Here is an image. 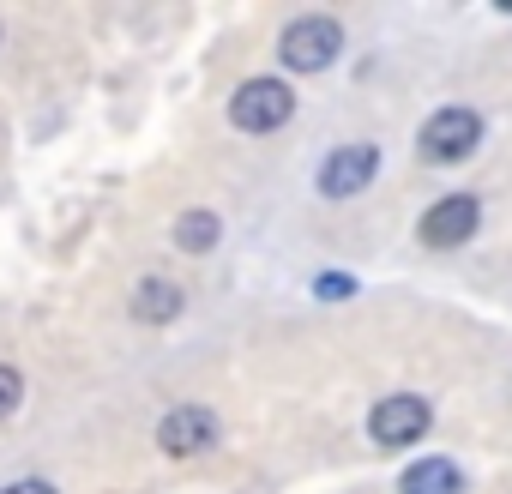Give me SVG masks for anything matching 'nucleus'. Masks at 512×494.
I'll use <instances>...</instances> for the list:
<instances>
[{
	"instance_id": "f257e3e1",
	"label": "nucleus",
	"mask_w": 512,
	"mask_h": 494,
	"mask_svg": "<svg viewBox=\"0 0 512 494\" xmlns=\"http://www.w3.org/2000/svg\"><path fill=\"white\" fill-rule=\"evenodd\" d=\"M338 55H344V25L326 19V13L296 19V25H284V37H278V61H284L290 73H326Z\"/></svg>"
},
{
	"instance_id": "f03ea898",
	"label": "nucleus",
	"mask_w": 512,
	"mask_h": 494,
	"mask_svg": "<svg viewBox=\"0 0 512 494\" xmlns=\"http://www.w3.org/2000/svg\"><path fill=\"white\" fill-rule=\"evenodd\" d=\"M290 115H296V91L284 79H247L229 103V121L241 133H278Z\"/></svg>"
},
{
	"instance_id": "7ed1b4c3",
	"label": "nucleus",
	"mask_w": 512,
	"mask_h": 494,
	"mask_svg": "<svg viewBox=\"0 0 512 494\" xmlns=\"http://www.w3.org/2000/svg\"><path fill=\"white\" fill-rule=\"evenodd\" d=\"M476 145H482V115L476 109H440V115L422 121V139H416L422 163H464Z\"/></svg>"
},
{
	"instance_id": "20e7f679",
	"label": "nucleus",
	"mask_w": 512,
	"mask_h": 494,
	"mask_svg": "<svg viewBox=\"0 0 512 494\" xmlns=\"http://www.w3.org/2000/svg\"><path fill=\"white\" fill-rule=\"evenodd\" d=\"M428 422H434L428 398H416V392H392V398H380V404H374L368 434H374V446L398 452V446H416V440L428 434Z\"/></svg>"
},
{
	"instance_id": "39448f33",
	"label": "nucleus",
	"mask_w": 512,
	"mask_h": 494,
	"mask_svg": "<svg viewBox=\"0 0 512 494\" xmlns=\"http://www.w3.org/2000/svg\"><path fill=\"white\" fill-rule=\"evenodd\" d=\"M374 169H380V145H368V139L338 145V151L320 163V193H326V199H356V193H368Z\"/></svg>"
},
{
	"instance_id": "423d86ee",
	"label": "nucleus",
	"mask_w": 512,
	"mask_h": 494,
	"mask_svg": "<svg viewBox=\"0 0 512 494\" xmlns=\"http://www.w3.org/2000/svg\"><path fill=\"white\" fill-rule=\"evenodd\" d=\"M157 446H163L169 458H199V452L217 446V416H211L205 404H175V410L157 422Z\"/></svg>"
},
{
	"instance_id": "0eeeda50",
	"label": "nucleus",
	"mask_w": 512,
	"mask_h": 494,
	"mask_svg": "<svg viewBox=\"0 0 512 494\" xmlns=\"http://www.w3.org/2000/svg\"><path fill=\"white\" fill-rule=\"evenodd\" d=\"M482 223V199L476 193H446L440 205L422 211V241L428 247H464Z\"/></svg>"
},
{
	"instance_id": "6e6552de",
	"label": "nucleus",
	"mask_w": 512,
	"mask_h": 494,
	"mask_svg": "<svg viewBox=\"0 0 512 494\" xmlns=\"http://www.w3.org/2000/svg\"><path fill=\"white\" fill-rule=\"evenodd\" d=\"M181 308H187V296H181L175 278H139V290H133V320H145V326H169Z\"/></svg>"
},
{
	"instance_id": "1a4fd4ad",
	"label": "nucleus",
	"mask_w": 512,
	"mask_h": 494,
	"mask_svg": "<svg viewBox=\"0 0 512 494\" xmlns=\"http://www.w3.org/2000/svg\"><path fill=\"white\" fill-rule=\"evenodd\" d=\"M398 494H464V470L452 458H416L398 476Z\"/></svg>"
},
{
	"instance_id": "9d476101",
	"label": "nucleus",
	"mask_w": 512,
	"mask_h": 494,
	"mask_svg": "<svg viewBox=\"0 0 512 494\" xmlns=\"http://www.w3.org/2000/svg\"><path fill=\"white\" fill-rule=\"evenodd\" d=\"M217 241H223L217 211H181L175 217V247H181V254H211Z\"/></svg>"
},
{
	"instance_id": "9b49d317",
	"label": "nucleus",
	"mask_w": 512,
	"mask_h": 494,
	"mask_svg": "<svg viewBox=\"0 0 512 494\" xmlns=\"http://www.w3.org/2000/svg\"><path fill=\"white\" fill-rule=\"evenodd\" d=\"M314 296H320V302H350V296H356V278H350V272H320V278H314Z\"/></svg>"
},
{
	"instance_id": "f8f14e48",
	"label": "nucleus",
	"mask_w": 512,
	"mask_h": 494,
	"mask_svg": "<svg viewBox=\"0 0 512 494\" xmlns=\"http://www.w3.org/2000/svg\"><path fill=\"white\" fill-rule=\"evenodd\" d=\"M19 404H25V380H19V368H7V362H0V422H7Z\"/></svg>"
},
{
	"instance_id": "ddd939ff",
	"label": "nucleus",
	"mask_w": 512,
	"mask_h": 494,
	"mask_svg": "<svg viewBox=\"0 0 512 494\" xmlns=\"http://www.w3.org/2000/svg\"><path fill=\"white\" fill-rule=\"evenodd\" d=\"M7 494H55V488H49V482H37V476H25V482H13Z\"/></svg>"
}]
</instances>
